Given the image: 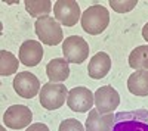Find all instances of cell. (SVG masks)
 I'll use <instances>...</instances> for the list:
<instances>
[{"mask_svg": "<svg viewBox=\"0 0 148 131\" xmlns=\"http://www.w3.org/2000/svg\"><path fill=\"white\" fill-rule=\"evenodd\" d=\"M39 97H40L42 108H45L47 111H53V109L61 108L65 103V99L68 97V90H67L65 84L49 81L42 86Z\"/></svg>", "mask_w": 148, "mask_h": 131, "instance_id": "cell-4", "label": "cell"}, {"mask_svg": "<svg viewBox=\"0 0 148 131\" xmlns=\"http://www.w3.org/2000/svg\"><path fill=\"white\" fill-rule=\"evenodd\" d=\"M67 105L74 112H80V113L89 112L92 106L95 105V96L86 87H74L68 91Z\"/></svg>", "mask_w": 148, "mask_h": 131, "instance_id": "cell-8", "label": "cell"}, {"mask_svg": "<svg viewBox=\"0 0 148 131\" xmlns=\"http://www.w3.org/2000/svg\"><path fill=\"white\" fill-rule=\"evenodd\" d=\"M46 75L51 82H62L70 77V66L64 57H55L46 65Z\"/></svg>", "mask_w": 148, "mask_h": 131, "instance_id": "cell-14", "label": "cell"}, {"mask_svg": "<svg viewBox=\"0 0 148 131\" xmlns=\"http://www.w3.org/2000/svg\"><path fill=\"white\" fill-rule=\"evenodd\" d=\"M43 59V47L40 41L27 40L19 47V61L25 66H36Z\"/></svg>", "mask_w": 148, "mask_h": 131, "instance_id": "cell-11", "label": "cell"}, {"mask_svg": "<svg viewBox=\"0 0 148 131\" xmlns=\"http://www.w3.org/2000/svg\"><path fill=\"white\" fill-rule=\"evenodd\" d=\"M25 9L33 18H42L47 16L52 10V3L51 0H25Z\"/></svg>", "mask_w": 148, "mask_h": 131, "instance_id": "cell-17", "label": "cell"}, {"mask_svg": "<svg viewBox=\"0 0 148 131\" xmlns=\"http://www.w3.org/2000/svg\"><path fill=\"white\" fill-rule=\"evenodd\" d=\"M34 31L37 34V37L40 38V41L46 46H56L64 38L62 28L58 24V21L49 15L42 16L36 21Z\"/></svg>", "mask_w": 148, "mask_h": 131, "instance_id": "cell-3", "label": "cell"}, {"mask_svg": "<svg viewBox=\"0 0 148 131\" xmlns=\"http://www.w3.org/2000/svg\"><path fill=\"white\" fill-rule=\"evenodd\" d=\"M82 28L90 34V35H98L102 31H105V28L110 24V14L107 7H104L102 5H92L86 9L82 14Z\"/></svg>", "mask_w": 148, "mask_h": 131, "instance_id": "cell-1", "label": "cell"}, {"mask_svg": "<svg viewBox=\"0 0 148 131\" xmlns=\"http://www.w3.org/2000/svg\"><path fill=\"white\" fill-rule=\"evenodd\" d=\"M33 112L25 105H14L3 113V124L12 130H22L31 125Z\"/></svg>", "mask_w": 148, "mask_h": 131, "instance_id": "cell-6", "label": "cell"}, {"mask_svg": "<svg viewBox=\"0 0 148 131\" xmlns=\"http://www.w3.org/2000/svg\"><path fill=\"white\" fill-rule=\"evenodd\" d=\"M14 90L24 99H33L40 93V81L33 72H18L14 78Z\"/></svg>", "mask_w": 148, "mask_h": 131, "instance_id": "cell-10", "label": "cell"}, {"mask_svg": "<svg viewBox=\"0 0 148 131\" xmlns=\"http://www.w3.org/2000/svg\"><path fill=\"white\" fill-rule=\"evenodd\" d=\"M136 0H110V6L117 14H127L136 6Z\"/></svg>", "mask_w": 148, "mask_h": 131, "instance_id": "cell-19", "label": "cell"}, {"mask_svg": "<svg viewBox=\"0 0 148 131\" xmlns=\"http://www.w3.org/2000/svg\"><path fill=\"white\" fill-rule=\"evenodd\" d=\"M0 131H6V130H5V127H0Z\"/></svg>", "mask_w": 148, "mask_h": 131, "instance_id": "cell-23", "label": "cell"}, {"mask_svg": "<svg viewBox=\"0 0 148 131\" xmlns=\"http://www.w3.org/2000/svg\"><path fill=\"white\" fill-rule=\"evenodd\" d=\"M18 59L14 53L8 50H0V75L8 77L18 71Z\"/></svg>", "mask_w": 148, "mask_h": 131, "instance_id": "cell-18", "label": "cell"}, {"mask_svg": "<svg viewBox=\"0 0 148 131\" xmlns=\"http://www.w3.org/2000/svg\"><path fill=\"white\" fill-rule=\"evenodd\" d=\"M58 131H86L84 127L82 125V122L79 120H74V118H68L64 120L59 124V130Z\"/></svg>", "mask_w": 148, "mask_h": 131, "instance_id": "cell-20", "label": "cell"}, {"mask_svg": "<svg viewBox=\"0 0 148 131\" xmlns=\"http://www.w3.org/2000/svg\"><path fill=\"white\" fill-rule=\"evenodd\" d=\"M116 115L111 113H99L96 109L89 111V116L86 120V131H111L114 124Z\"/></svg>", "mask_w": 148, "mask_h": 131, "instance_id": "cell-12", "label": "cell"}, {"mask_svg": "<svg viewBox=\"0 0 148 131\" xmlns=\"http://www.w3.org/2000/svg\"><path fill=\"white\" fill-rule=\"evenodd\" d=\"M127 88L135 96H148V71H135L127 78Z\"/></svg>", "mask_w": 148, "mask_h": 131, "instance_id": "cell-15", "label": "cell"}, {"mask_svg": "<svg viewBox=\"0 0 148 131\" xmlns=\"http://www.w3.org/2000/svg\"><path fill=\"white\" fill-rule=\"evenodd\" d=\"M110 69H111V57L105 52H98L89 61L88 74L93 80H101L110 72Z\"/></svg>", "mask_w": 148, "mask_h": 131, "instance_id": "cell-13", "label": "cell"}, {"mask_svg": "<svg viewBox=\"0 0 148 131\" xmlns=\"http://www.w3.org/2000/svg\"><path fill=\"white\" fill-rule=\"evenodd\" d=\"M25 131H49V128H47V125L43 124V122H34V124H31Z\"/></svg>", "mask_w": 148, "mask_h": 131, "instance_id": "cell-21", "label": "cell"}, {"mask_svg": "<svg viewBox=\"0 0 148 131\" xmlns=\"http://www.w3.org/2000/svg\"><path fill=\"white\" fill-rule=\"evenodd\" d=\"M89 44L80 35H70L62 41L64 59L70 63H83L89 56Z\"/></svg>", "mask_w": 148, "mask_h": 131, "instance_id": "cell-5", "label": "cell"}, {"mask_svg": "<svg viewBox=\"0 0 148 131\" xmlns=\"http://www.w3.org/2000/svg\"><path fill=\"white\" fill-rule=\"evenodd\" d=\"M142 37H144V40L148 43V22L144 25V28H142Z\"/></svg>", "mask_w": 148, "mask_h": 131, "instance_id": "cell-22", "label": "cell"}, {"mask_svg": "<svg viewBox=\"0 0 148 131\" xmlns=\"http://www.w3.org/2000/svg\"><path fill=\"white\" fill-rule=\"evenodd\" d=\"M129 66L135 71H148V44L138 46L130 52Z\"/></svg>", "mask_w": 148, "mask_h": 131, "instance_id": "cell-16", "label": "cell"}, {"mask_svg": "<svg viewBox=\"0 0 148 131\" xmlns=\"http://www.w3.org/2000/svg\"><path fill=\"white\" fill-rule=\"evenodd\" d=\"M111 131H148V111L136 109L116 113Z\"/></svg>", "mask_w": 148, "mask_h": 131, "instance_id": "cell-2", "label": "cell"}, {"mask_svg": "<svg viewBox=\"0 0 148 131\" xmlns=\"http://www.w3.org/2000/svg\"><path fill=\"white\" fill-rule=\"evenodd\" d=\"M53 14L55 19L65 27H74L82 18L80 6L74 0H58L53 5Z\"/></svg>", "mask_w": 148, "mask_h": 131, "instance_id": "cell-7", "label": "cell"}, {"mask_svg": "<svg viewBox=\"0 0 148 131\" xmlns=\"http://www.w3.org/2000/svg\"><path fill=\"white\" fill-rule=\"evenodd\" d=\"M95 109L99 113H111L120 105V94L111 86H102L95 93Z\"/></svg>", "mask_w": 148, "mask_h": 131, "instance_id": "cell-9", "label": "cell"}]
</instances>
